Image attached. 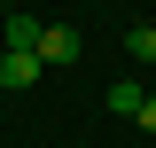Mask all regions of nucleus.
I'll return each instance as SVG.
<instances>
[{
	"label": "nucleus",
	"instance_id": "obj_1",
	"mask_svg": "<svg viewBox=\"0 0 156 148\" xmlns=\"http://www.w3.org/2000/svg\"><path fill=\"white\" fill-rule=\"evenodd\" d=\"M39 70H47L39 55H0V86H8V93H23V86H39Z\"/></svg>",
	"mask_w": 156,
	"mask_h": 148
},
{
	"label": "nucleus",
	"instance_id": "obj_2",
	"mask_svg": "<svg viewBox=\"0 0 156 148\" xmlns=\"http://www.w3.org/2000/svg\"><path fill=\"white\" fill-rule=\"evenodd\" d=\"M39 31H47V23L16 8V16H8V55H39Z\"/></svg>",
	"mask_w": 156,
	"mask_h": 148
},
{
	"label": "nucleus",
	"instance_id": "obj_3",
	"mask_svg": "<svg viewBox=\"0 0 156 148\" xmlns=\"http://www.w3.org/2000/svg\"><path fill=\"white\" fill-rule=\"evenodd\" d=\"M70 55H78V31L47 23V31H39V62H70Z\"/></svg>",
	"mask_w": 156,
	"mask_h": 148
},
{
	"label": "nucleus",
	"instance_id": "obj_4",
	"mask_svg": "<svg viewBox=\"0 0 156 148\" xmlns=\"http://www.w3.org/2000/svg\"><path fill=\"white\" fill-rule=\"evenodd\" d=\"M140 101H148V93H140V86H125V78L109 86V109H117V117H140Z\"/></svg>",
	"mask_w": 156,
	"mask_h": 148
},
{
	"label": "nucleus",
	"instance_id": "obj_5",
	"mask_svg": "<svg viewBox=\"0 0 156 148\" xmlns=\"http://www.w3.org/2000/svg\"><path fill=\"white\" fill-rule=\"evenodd\" d=\"M125 47H133V62H156V23H133V31H125Z\"/></svg>",
	"mask_w": 156,
	"mask_h": 148
},
{
	"label": "nucleus",
	"instance_id": "obj_6",
	"mask_svg": "<svg viewBox=\"0 0 156 148\" xmlns=\"http://www.w3.org/2000/svg\"><path fill=\"white\" fill-rule=\"evenodd\" d=\"M140 132H156V93H148V101H140Z\"/></svg>",
	"mask_w": 156,
	"mask_h": 148
},
{
	"label": "nucleus",
	"instance_id": "obj_7",
	"mask_svg": "<svg viewBox=\"0 0 156 148\" xmlns=\"http://www.w3.org/2000/svg\"><path fill=\"white\" fill-rule=\"evenodd\" d=\"M16 8H23V0H8V16H16Z\"/></svg>",
	"mask_w": 156,
	"mask_h": 148
}]
</instances>
